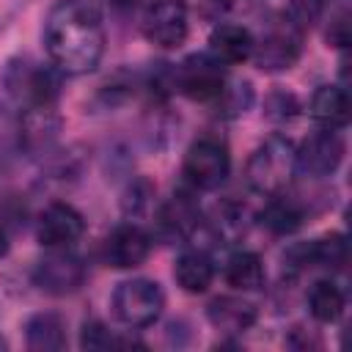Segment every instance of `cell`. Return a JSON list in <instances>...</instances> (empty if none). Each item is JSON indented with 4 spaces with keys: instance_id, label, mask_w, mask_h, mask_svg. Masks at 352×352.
Segmentation results:
<instances>
[{
    "instance_id": "cell-1",
    "label": "cell",
    "mask_w": 352,
    "mask_h": 352,
    "mask_svg": "<svg viewBox=\"0 0 352 352\" xmlns=\"http://www.w3.org/2000/svg\"><path fill=\"white\" fill-rule=\"evenodd\" d=\"M50 63L69 77L88 74L104 52V22L96 0H58L44 19Z\"/></svg>"
},
{
    "instance_id": "cell-2",
    "label": "cell",
    "mask_w": 352,
    "mask_h": 352,
    "mask_svg": "<svg viewBox=\"0 0 352 352\" xmlns=\"http://www.w3.org/2000/svg\"><path fill=\"white\" fill-rule=\"evenodd\" d=\"M294 146L283 135H270L248 160L245 176L250 190H256L264 198L286 192L289 182L294 179Z\"/></svg>"
},
{
    "instance_id": "cell-3",
    "label": "cell",
    "mask_w": 352,
    "mask_h": 352,
    "mask_svg": "<svg viewBox=\"0 0 352 352\" xmlns=\"http://www.w3.org/2000/svg\"><path fill=\"white\" fill-rule=\"evenodd\" d=\"M302 28L283 11L261 28L258 38L253 36V52L250 58L261 72H283L292 69L302 52Z\"/></svg>"
},
{
    "instance_id": "cell-4",
    "label": "cell",
    "mask_w": 352,
    "mask_h": 352,
    "mask_svg": "<svg viewBox=\"0 0 352 352\" xmlns=\"http://www.w3.org/2000/svg\"><path fill=\"white\" fill-rule=\"evenodd\" d=\"M110 308L113 316L132 327H148L160 319L162 308H165V294L160 289V283L148 280V278H132V280H121L110 297Z\"/></svg>"
},
{
    "instance_id": "cell-5",
    "label": "cell",
    "mask_w": 352,
    "mask_h": 352,
    "mask_svg": "<svg viewBox=\"0 0 352 352\" xmlns=\"http://www.w3.org/2000/svg\"><path fill=\"white\" fill-rule=\"evenodd\" d=\"M60 77L63 74L52 63L44 66L33 60H11L3 74V82L8 94L28 107V104H55L60 94Z\"/></svg>"
},
{
    "instance_id": "cell-6",
    "label": "cell",
    "mask_w": 352,
    "mask_h": 352,
    "mask_svg": "<svg viewBox=\"0 0 352 352\" xmlns=\"http://www.w3.org/2000/svg\"><path fill=\"white\" fill-rule=\"evenodd\" d=\"M228 170H231V154L226 143H220L217 138H198L187 148L182 165L184 179L195 190H217L228 179Z\"/></svg>"
},
{
    "instance_id": "cell-7",
    "label": "cell",
    "mask_w": 352,
    "mask_h": 352,
    "mask_svg": "<svg viewBox=\"0 0 352 352\" xmlns=\"http://www.w3.org/2000/svg\"><path fill=\"white\" fill-rule=\"evenodd\" d=\"M33 283L55 297L74 294L85 283V264L69 248H50V253L33 267Z\"/></svg>"
},
{
    "instance_id": "cell-8",
    "label": "cell",
    "mask_w": 352,
    "mask_h": 352,
    "mask_svg": "<svg viewBox=\"0 0 352 352\" xmlns=\"http://www.w3.org/2000/svg\"><path fill=\"white\" fill-rule=\"evenodd\" d=\"M344 160V138L338 129H316L294 148V168L300 176L308 179H324L338 170Z\"/></svg>"
},
{
    "instance_id": "cell-9",
    "label": "cell",
    "mask_w": 352,
    "mask_h": 352,
    "mask_svg": "<svg viewBox=\"0 0 352 352\" xmlns=\"http://www.w3.org/2000/svg\"><path fill=\"white\" fill-rule=\"evenodd\" d=\"M173 77H176V91H182L192 102H214L226 85L223 63L217 58H212L209 52L184 58L176 66Z\"/></svg>"
},
{
    "instance_id": "cell-10",
    "label": "cell",
    "mask_w": 352,
    "mask_h": 352,
    "mask_svg": "<svg viewBox=\"0 0 352 352\" xmlns=\"http://www.w3.org/2000/svg\"><path fill=\"white\" fill-rule=\"evenodd\" d=\"M60 135V116L55 104H28L19 116L16 138L28 157H44L55 148Z\"/></svg>"
},
{
    "instance_id": "cell-11",
    "label": "cell",
    "mask_w": 352,
    "mask_h": 352,
    "mask_svg": "<svg viewBox=\"0 0 352 352\" xmlns=\"http://www.w3.org/2000/svg\"><path fill=\"white\" fill-rule=\"evenodd\" d=\"M143 36L162 47L173 50L187 38V6L184 0H154L143 11Z\"/></svg>"
},
{
    "instance_id": "cell-12",
    "label": "cell",
    "mask_w": 352,
    "mask_h": 352,
    "mask_svg": "<svg viewBox=\"0 0 352 352\" xmlns=\"http://www.w3.org/2000/svg\"><path fill=\"white\" fill-rule=\"evenodd\" d=\"M85 231V220L82 214L63 201H52L36 220V236L38 242L50 250V248H72Z\"/></svg>"
},
{
    "instance_id": "cell-13",
    "label": "cell",
    "mask_w": 352,
    "mask_h": 352,
    "mask_svg": "<svg viewBox=\"0 0 352 352\" xmlns=\"http://www.w3.org/2000/svg\"><path fill=\"white\" fill-rule=\"evenodd\" d=\"M154 223L162 239H190L201 226V209L190 192L179 190L157 209Z\"/></svg>"
},
{
    "instance_id": "cell-14",
    "label": "cell",
    "mask_w": 352,
    "mask_h": 352,
    "mask_svg": "<svg viewBox=\"0 0 352 352\" xmlns=\"http://www.w3.org/2000/svg\"><path fill=\"white\" fill-rule=\"evenodd\" d=\"M286 264L294 270H341L346 264V239L344 234H330L314 242H302L289 248L286 253Z\"/></svg>"
},
{
    "instance_id": "cell-15",
    "label": "cell",
    "mask_w": 352,
    "mask_h": 352,
    "mask_svg": "<svg viewBox=\"0 0 352 352\" xmlns=\"http://www.w3.org/2000/svg\"><path fill=\"white\" fill-rule=\"evenodd\" d=\"M148 253H151V236L140 226H135V223L118 226L107 236V242H104V258L116 270L140 267L148 258Z\"/></svg>"
},
{
    "instance_id": "cell-16",
    "label": "cell",
    "mask_w": 352,
    "mask_h": 352,
    "mask_svg": "<svg viewBox=\"0 0 352 352\" xmlns=\"http://www.w3.org/2000/svg\"><path fill=\"white\" fill-rule=\"evenodd\" d=\"M206 316H209V322L220 333L239 336V333H245V330L253 327V322H256V305L250 300H245V297L223 294V297H214L206 305Z\"/></svg>"
},
{
    "instance_id": "cell-17",
    "label": "cell",
    "mask_w": 352,
    "mask_h": 352,
    "mask_svg": "<svg viewBox=\"0 0 352 352\" xmlns=\"http://www.w3.org/2000/svg\"><path fill=\"white\" fill-rule=\"evenodd\" d=\"M253 52V33L242 25L220 22L209 36V55L220 63H242Z\"/></svg>"
},
{
    "instance_id": "cell-18",
    "label": "cell",
    "mask_w": 352,
    "mask_h": 352,
    "mask_svg": "<svg viewBox=\"0 0 352 352\" xmlns=\"http://www.w3.org/2000/svg\"><path fill=\"white\" fill-rule=\"evenodd\" d=\"M173 278L176 283L190 292V294H201L212 286L214 280V261L212 256L204 250V248H192V250H184L179 258H176V267H173Z\"/></svg>"
},
{
    "instance_id": "cell-19",
    "label": "cell",
    "mask_w": 352,
    "mask_h": 352,
    "mask_svg": "<svg viewBox=\"0 0 352 352\" xmlns=\"http://www.w3.org/2000/svg\"><path fill=\"white\" fill-rule=\"evenodd\" d=\"M311 118L327 129H344L349 124V96L341 85H322L311 96Z\"/></svg>"
},
{
    "instance_id": "cell-20",
    "label": "cell",
    "mask_w": 352,
    "mask_h": 352,
    "mask_svg": "<svg viewBox=\"0 0 352 352\" xmlns=\"http://www.w3.org/2000/svg\"><path fill=\"white\" fill-rule=\"evenodd\" d=\"M25 344L33 352H55L66 346V322L60 314L41 311L25 322Z\"/></svg>"
},
{
    "instance_id": "cell-21",
    "label": "cell",
    "mask_w": 352,
    "mask_h": 352,
    "mask_svg": "<svg viewBox=\"0 0 352 352\" xmlns=\"http://www.w3.org/2000/svg\"><path fill=\"white\" fill-rule=\"evenodd\" d=\"M226 280L239 292H256L264 286V264L250 250H236L226 261Z\"/></svg>"
},
{
    "instance_id": "cell-22",
    "label": "cell",
    "mask_w": 352,
    "mask_h": 352,
    "mask_svg": "<svg viewBox=\"0 0 352 352\" xmlns=\"http://www.w3.org/2000/svg\"><path fill=\"white\" fill-rule=\"evenodd\" d=\"M344 305H346V297L341 286L333 280H316L308 289V311L316 322H324V324L336 322L344 314Z\"/></svg>"
},
{
    "instance_id": "cell-23",
    "label": "cell",
    "mask_w": 352,
    "mask_h": 352,
    "mask_svg": "<svg viewBox=\"0 0 352 352\" xmlns=\"http://www.w3.org/2000/svg\"><path fill=\"white\" fill-rule=\"evenodd\" d=\"M261 226H267L272 234L286 236L294 234L302 226V209L289 198V195H272L261 212Z\"/></svg>"
},
{
    "instance_id": "cell-24",
    "label": "cell",
    "mask_w": 352,
    "mask_h": 352,
    "mask_svg": "<svg viewBox=\"0 0 352 352\" xmlns=\"http://www.w3.org/2000/svg\"><path fill=\"white\" fill-rule=\"evenodd\" d=\"M217 102V107H220V113L226 116V118H236V116H242L248 107H250V102H253V91H250V82H226L223 85V91H220V96L214 99Z\"/></svg>"
},
{
    "instance_id": "cell-25",
    "label": "cell",
    "mask_w": 352,
    "mask_h": 352,
    "mask_svg": "<svg viewBox=\"0 0 352 352\" xmlns=\"http://www.w3.org/2000/svg\"><path fill=\"white\" fill-rule=\"evenodd\" d=\"M80 346H82V349H110V346H124V341L116 338L99 319H91V322L82 324Z\"/></svg>"
},
{
    "instance_id": "cell-26",
    "label": "cell",
    "mask_w": 352,
    "mask_h": 352,
    "mask_svg": "<svg viewBox=\"0 0 352 352\" xmlns=\"http://www.w3.org/2000/svg\"><path fill=\"white\" fill-rule=\"evenodd\" d=\"M322 8H324V0H292L286 14L305 30L308 25H314L322 16Z\"/></svg>"
},
{
    "instance_id": "cell-27",
    "label": "cell",
    "mask_w": 352,
    "mask_h": 352,
    "mask_svg": "<svg viewBox=\"0 0 352 352\" xmlns=\"http://www.w3.org/2000/svg\"><path fill=\"white\" fill-rule=\"evenodd\" d=\"M267 116L270 118H278V121H283V118H292L294 113H297V102H294V96H289V94H272L270 96V102H267Z\"/></svg>"
},
{
    "instance_id": "cell-28",
    "label": "cell",
    "mask_w": 352,
    "mask_h": 352,
    "mask_svg": "<svg viewBox=\"0 0 352 352\" xmlns=\"http://www.w3.org/2000/svg\"><path fill=\"white\" fill-rule=\"evenodd\" d=\"M234 0H195V11L206 22H217L231 11Z\"/></svg>"
},
{
    "instance_id": "cell-29",
    "label": "cell",
    "mask_w": 352,
    "mask_h": 352,
    "mask_svg": "<svg viewBox=\"0 0 352 352\" xmlns=\"http://www.w3.org/2000/svg\"><path fill=\"white\" fill-rule=\"evenodd\" d=\"M8 245H11V242H8V231H6V226L0 223V258L8 253Z\"/></svg>"
},
{
    "instance_id": "cell-30",
    "label": "cell",
    "mask_w": 352,
    "mask_h": 352,
    "mask_svg": "<svg viewBox=\"0 0 352 352\" xmlns=\"http://www.w3.org/2000/svg\"><path fill=\"white\" fill-rule=\"evenodd\" d=\"M110 3H113L116 8H132V6L138 3V0H110Z\"/></svg>"
}]
</instances>
